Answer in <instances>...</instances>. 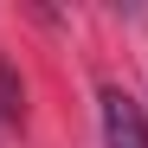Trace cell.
Masks as SVG:
<instances>
[{
  "label": "cell",
  "instance_id": "cell-1",
  "mask_svg": "<svg viewBox=\"0 0 148 148\" xmlns=\"http://www.w3.org/2000/svg\"><path fill=\"white\" fill-rule=\"evenodd\" d=\"M97 116H103V148H148V116L122 84L97 90Z\"/></svg>",
  "mask_w": 148,
  "mask_h": 148
},
{
  "label": "cell",
  "instance_id": "cell-2",
  "mask_svg": "<svg viewBox=\"0 0 148 148\" xmlns=\"http://www.w3.org/2000/svg\"><path fill=\"white\" fill-rule=\"evenodd\" d=\"M19 103H26V90H19V77L7 71V58H0V129L19 116Z\"/></svg>",
  "mask_w": 148,
  "mask_h": 148
}]
</instances>
